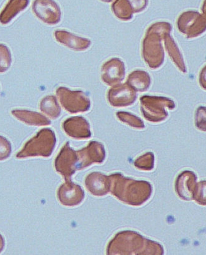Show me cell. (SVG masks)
Listing matches in <instances>:
<instances>
[{"label":"cell","mask_w":206,"mask_h":255,"mask_svg":"<svg viewBox=\"0 0 206 255\" xmlns=\"http://www.w3.org/2000/svg\"><path fill=\"white\" fill-rule=\"evenodd\" d=\"M171 29L170 23L165 22L154 23L148 28L143 42V53L150 66L157 67L163 63L164 53L161 39L165 34L171 32Z\"/></svg>","instance_id":"cell-1"},{"label":"cell","mask_w":206,"mask_h":255,"mask_svg":"<svg viewBox=\"0 0 206 255\" xmlns=\"http://www.w3.org/2000/svg\"><path fill=\"white\" fill-rule=\"evenodd\" d=\"M56 144L55 132L50 128H43L35 137L26 142L16 155V158L22 159L33 156L49 157L52 154Z\"/></svg>","instance_id":"cell-2"},{"label":"cell","mask_w":206,"mask_h":255,"mask_svg":"<svg viewBox=\"0 0 206 255\" xmlns=\"http://www.w3.org/2000/svg\"><path fill=\"white\" fill-rule=\"evenodd\" d=\"M56 94L63 108L70 113L77 114L90 110V100L82 91H73L62 87L57 88Z\"/></svg>","instance_id":"cell-3"},{"label":"cell","mask_w":206,"mask_h":255,"mask_svg":"<svg viewBox=\"0 0 206 255\" xmlns=\"http://www.w3.org/2000/svg\"><path fill=\"white\" fill-rule=\"evenodd\" d=\"M179 30L188 37L201 35L206 30L205 13L196 11H188L182 13L177 21Z\"/></svg>","instance_id":"cell-4"},{"label":"cell","mask_w":206,"mask_h":255,"mask_svg":"<svg viewBox=\"0 0 206 255\" xmlns=\"http://www.w3.org/2000/svg\"><path fill=\"white\" fill-rule=\"evenodd\" d=\"M33 12L43 22L48 25H56L62 18V10L54 0H34Z\"/></svg>","instance_id":"cell-5"},{"label":"cell","mask_w":206,"mask_h":255,"mask_svg":"<svg viewBox=\"0 0 206 255\" xmlns=\"http://www.w3.org/2000/svg\"><path fill=\"white\" fill-rule=\"evenodd\" d=\"M147 5L148 0H116L113 3L112 9L117 18L129 21L134 13L144 11Z\"/></svg>","instance_id":"cell-6"},{"label":"cell","mask_w":206,"mask_h":255,"mask_svg":"<svg viewBox=\"0 0 206 255\" xmlns=\"http://www.w3.org/2000/svg\"><path fill=\"white\" fill-rule=\"evenodd\" d=\"M57 196L63 205L73 206L79 205L82 201L84 193L80 186L68 182L60 187Z\"/></svg>","instance_id":"cell-7"},{"label":"cell","mask_w":206,"mask_h":255,"mask_svg":"<svg viewBox=\"0 0 206 255\" xmlns=\"http://www.w3.org/2000/svg\"><path fill=\"white\" fill-rule=\"evenodd\" d=\"M63 130L70 137L77 138H87L91 137L90 126L82 117L67 119L63 124Z\"/></svg>","instance_id":"cell-8"},{"label":"cell","mask_w":206,"mask_h":255,"mask_svg":"<svg viewBox=\"0 0 206 255\" xmlns=\"http://www.w3.org/2000/svg\"><path fill=\"white\" fill-rule=\"evenodd\" d=\"M54 36L57 42L74 50H85L89 49L91 45L90 40L74 35L66 30H56Z\"/></svg>","instance_id":"cell-9"},{"label":"cell","mask_w":206,"mask_h":255,"mask_svg":"<svg viewBox=\"0 0 206 255\" xmlns=\"http://www.w3.org/2000/svg\"><path fill=\"white\" fill-rule=\"evenodd\" d=\"M11 114L18 120L23 123L35 127H42L51 124V122L45 116L38 112L25 110H14Z\"/></svg>","instance_id":"cell-10"},{"label":"cell","mask_w":206,"mask_h":255,"mask_svg":"<svg viewBox=\"0 0 206 255\" xmlns=\"http://www.w3.org/2000/svg\"><path fill=\"white\" fill-rule=\"evenodd\" d=\"M29 0H9L0 13V23L8 24L13 18L27 8Z\"/></svg>","instance_id":"cell-11"},{"label":"cell","mask_w":206,"mask_h":255,"mask_svg":"<svg viewBox=\"0 0 206 255\" xmlns=\"http://www.w3.org/2000/svg\"><path fill=\"white\" fill-rule=\"evenodd\" d=\"M124 69L123 63L117 59H111L103 64V80L107 84H112L118 76H120Z\"/></svg>","instance_id":"cell-12"},{"label":"cell","mask_w":206,"mask_h":255,"mask_svg":"<svg viewBox=\"0 0 206 255\" xmlns=\"http://www.w3.org/2000/svg\"><path fill=\"white\" fill-rule=\"evenodd\" d=\"M39 107L40 111L52 119L58 118L62 112L56 98L53 95L44 98L40 101Z\"/></svg>","instance_id":"cell-13"},{"label":"cell","mask_w":206,"mask_h":255,"mask_svg":"<svg viewBox=\"0 0 206 255\" xmlns=\"http://www.w3.org/2000/svg\"><path fill=\"white\" fill-rule=\"evenodd\" d=\"M170 33H167L165 34L164 37L165 46H166L168 52L174 62L176 63L179 66L183 68L184 67V64L181 54L180 51H179L176 44H175L173 39H172Z\"/></svg>","instance_id":"cell-14"},{"label":"cell","mask_w":206,"mask_h":255,"mask_svg":"<svg viewBox=\"0 0 206 255\" xmlns=\"http://www.w3.org/2000/svg\"><path fill=\"white\" fill-rule=\"evenodd\" d=\"M12 64V54L8 47L0 44V73L6 72Z\"/></svg>","instance_id":"cell-15"},{"label":"cell","mask_w":206,"mask_h":255,"mask_svg":"<svg viewBox=\"0 0 206 255\" xmlns=\"http://www.w3.org/2000/svg\"><path fill=\"white\" fill-rule=\"evenodd\" d=\"M11 153V142L3 136L0 135V161L8 158Z\"/></svg>","instance_id":"cell-16"},{"label":"cell","mask_w":206,"mask_h":255,"mask_svg":"<svg viewBox=\"0 0 206 255\" xmlns=\"http://www.w3.org/2000/svg\"><path fill=\"white\" fill-rule=\"evenodd\" d=\"M5 246V241L4 237H2V235L0 234V253L4 250Z\"/></svg>","instance_id":"cell-17"},{"label":"cell","mask_w":206,"mask_h":255,"mask_svg":"<svg viewBox=\"0 0 206 255\" xmlns=\"http://www.w3.org/2000/svg\"><path fill=\"white\" fill-rule=\"evenodd\" d=\"M101 1H102L103 2H109L112 1V0H101Z\"/></svg>","instance_id":"cell-18"}]
</instances>
